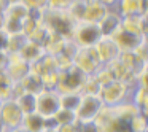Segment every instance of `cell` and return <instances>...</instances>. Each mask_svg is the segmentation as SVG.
<instances>
[{"label":"cell","instance_id":"cell-1","mask_svg":"<svg viewBox=\"0 0 148 132\" xmlns=\"http://www.w3.org/2000/svg\"><path fill=\"white\" fill-rule=\"evenodd\" d=\"M103 107L105 105H103V102H102L99 94H81L78 108H77V111H75L77 113V121L80 122V124L92 122Z\"/></svg>","mask_w":148,"mask_h":132},{"label":"cell","instance_id":"cell-2","mask_svg":"<svg viewBox=\"0 0 148 132\" xmlns=\"http://www.w3.org/2000/svg\"><path fill=\"white\" fill-rule=\"evenodd\" d=\"M61 94L56 89H42L35 94V113L42 118H53L61 108Z\"/></svg>","mask_w":148,"mask_h":132},{"label":"cell","instance_id":"cell-3","mask_svg":"<svg viewBox=\"0 0 148 132\" xmlns=\"http://www.w3.org/2000/svg\"><path fill=\"white\" fill-rule=\"evenodd\" d=\"M75 38H77L78 45H81L83 48H92L103 37H102V32H100L97 23L81 21V24L75 29Z\"/></svg>","mask_w":148,"mask_h":132},{"label":"cell","instance_id":"cell-4","mask_svg":"<svg viewBox=\"0 0 148 132\" xmlns=\"http://www.w3.org/2000/svg\"><path fill=\"white\" fill-rule=\"evenodd\" d=\"M23 111L18 107L14 99H7L0 105V122L7 129H14L21 127V121H23Z\"/></svg>","mask_w":148,"mask_h":132},{"label":"cell","instance_id":"cell-5","mask_svg":"<svg viewBox=\"0 0 148 132\" xmlns=\"http://www.w3.org/2000/svg\"><path fill=\"white\" fill-rule=\"evenodd\" d=\"M43 127H45V118H42L38 113L34 111L23 116V121H21L23 132H40Z\"/></svg>","mask_w":148,"mask_h":132},{"label":"cell","instance_id":"cell-6","mask_svg":"<svg viewBox=\"0 0 148 132\" xmlns=\"http://www.w3.org/2000/svg\"><path fill=\"white\" fill-rule=\"evenodd\" d=\"M18 107L21 108L23 115H29V113L35 111V94H30V92H24L21 96L14 97Z\"/></svg>","mask_w":148,"mask_h":132},{"label":"cell","instance_id":"cell-7","mask_svg":"<svg viewBox=\"0 0 148 132\" xmlns=\"http://www.w3.org/2000/svg\"><path fill=\"white\" fill-rule=\"evenodd\" d=\"M53 121L58 127L61 126H67V124H75L77 121V113L72 111V110H65V108H59L56 111V115L53 116Z\"/></svg>","mask_w":148,"mask_h":132},{"label":"cell","instance_id":"cell-8","mask_svg":"<svg viewBox=\"0 0 148 132\" xmlns=\"http://www.w3.org/2000/svg\"><path fill=\"white\" fill-rule=\"evenodd\" d=\"M80 99H81V94H78V92H65V94H61V99H59V100H61V108L77 111L78 103H80Z\"/></svg>","mask_w":148,"mask_h":132},{"label":"cell","instance_id":"cell-9","mask_svg":"<svg viewBox=\"0 0 148 132\" xmlns=\"http://www.w3.org/2000/svg\"><path fill=\"white\" fill-rule=\"evenodd\" d=\"M129 131L131 132H147V119H145L143 111H138L129 121Z\"/></svg>","mask_w":148,"mask_h":132},{"label":"cell","instance_id":"cell-10","mask_svg":"<svg viewBox=\"0 0 148 132\" xmlns=\"http://www.w3.org/2000/svg\"><path fill=\"white\" fill-rule=\"evenodd\" d=\"M59 132H80V122H75V124H67V126H61L58 127Z\"/></svg>","mask_w":148,"mask_h":132},{"label":"cell","instance_id":"cell-11","mask_svg":"<svg viewBox=\"0 0 148 132\" xmlns=\"http://www.w3.org/2000/svg\"><path fill=\"white\" fill-rule=\"evenodd\" d=\"M40 132H59L58 127H43Z\"/></svg>","mask_w":148,"mask_h":132},{"label":"cell","instance_id":"cell-12","mask_svg":"<svg viewBox=\"0 0 148 132\" xmlns=\"http://www.w3.org/2000/svg\"><path fill=\"white\" fill-rule=\"evenodd\" d=\"M5 132H23V131H21V127H14V129H7Z\"/></svg>","mask_w":148,"mask_h":132}]
</instances>
